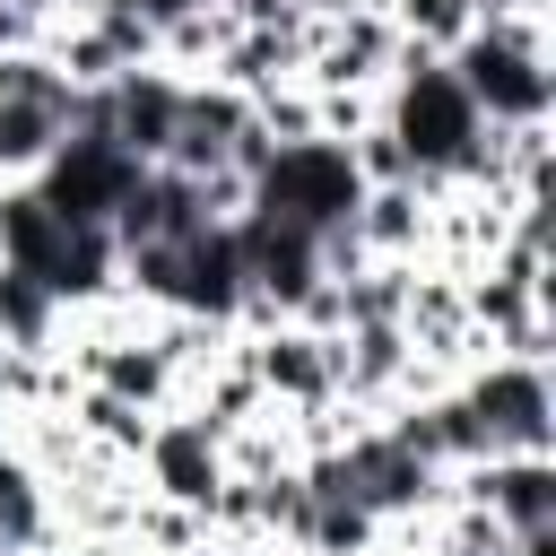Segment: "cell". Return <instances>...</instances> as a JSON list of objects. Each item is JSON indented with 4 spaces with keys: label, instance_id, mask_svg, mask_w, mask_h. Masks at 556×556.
Wrapping results in <instances>:
<instances>
[{
    "label": "cell",
    "instance_id": "cell-1",
    "mask_svg": "<svg viewBox=\"0 0 556 556\" xmlns=\"http://www.w3.org/2000/svg\"><path fill=\"white\" fill-rule=\"evenodd\" d=\"M452 408H460L469 460H504V452H547L556 391H547V365L539 356H478L469 382L452 391Z\"/></svg>",
    "mask_w": 556,
    "mask_h": 556
},
{
    "label": "cell",
    "instance_id": "cell-2",
    "mask_svg": "<svg viewBox=\"0 0 556 556\" xmlns=\"http://www.w3.org/2000/svg\"><path fill=\"white\" fill-rule=\"evenodd\" d=\"M391 139H400V156L417 165V174H460L469 165V148H478V104H469V87L443 70V61H417V52H400V70H391V122H382Z\"/></svg>",
    "mask_w": 556,
    "mask_h": 556
},
{
    "label": "cell",
    "instance_id": "cell-3",
    "mask_svg": "<svg viewBox=\"0 0 556 556\" xmlns=\"http://www.w3.org/2000/svg\"><path fill=\"white\" fill-rule=\"evenodd\" d=\"M356 200H365V182L348 165V139H287V148L261 156L243 208H269V217H287L304 235H330V226L356 217Z\"/></svg>",
    "mask_w": 556,
    "mask_h": 556
},
{
    "label": "cell",
    "instance_id": "cell-4",
    "mask_svg": "<svg viewBox=\"0 0 556 556\" xmlns=\"http://www.w3.org/2000/svg\"><path fill=\"white\" fill-rule=\"evenodd\" d=\"M35 174H43L35 200H43L52 217H70V226H104V217L122 208V191L139 182V156H122L104 130H70Z\"/></svg>",
    "mask_w": 556,
    "mask_h": 556
},
{
    "label": "cell",
    "instance_id": "cell-5",
    "mask_svg": "<svg viewBox=\"0 0 556 556\" xmlns=\"http://www.w3.org/2000/svg\"><path fill=\"white\" fill-rule=\"evenodd\" d=\"M139 452H148V478H156L165 504H182V513H208V504H217V486H226V434H217L208 417L148 426Z\"/></svg>",
    "mask_w": 556,
    "mask_h": 556
}]
</instances>
